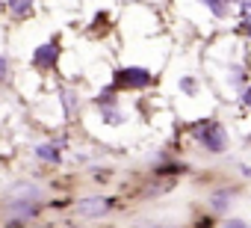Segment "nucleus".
I'll return each mask as SVG.
<instances>
[{
  "label": "nucleus",
  "instance_id": "f257e3e1",
  "mask_svg": "<svg viewBox=\"0 0 251 228\" xmlns=\"http://www.w3.org/2000/svg\"><path fill=\"white\" fill-rule=\"evenodd\" d=\"M115 89H145L151 86V71L142 65H127V68H118L112 77Z\"/></svg>",
  "mask_w": 251,
  "mask_h": 228
},
{
  "label": "nucleus",
  "instance_id": "f03ea898",
  "mask_svg": "<svg viewBox=\"0 0 251 228\" xmlns=\"http://www.w3.org/2000/svg\"><path fill=\"white\" fill-rule=\"evenodd\" d=\"M195 140H198L207 151H213V154H222V151L227 148V137H225V128H222L219 122L201 125V128L195 131Z\"/></svg>",
  "mask_w": 251,
  "mask_h": 228
},
{
  "label": "nucleus",
  "instance_id": "7ed1b4c3",
  "mask_svg": "<svg viewBox=\"0 0 251 228\" xmlns=\"http://www.w3.org/2000/svg\"><path fill=\"white\" fill-rule=\"evenodd\" d=\"M112 210V201L103 199V196H89V199H80L77 201V213L83 219H100Z\"/></svg>",
  "mask_w": 251,
  "mask_h": 228
},
{
  "label": "nucleus",
  "instance_id": "20e7f679",
  "mask_svg": "<svg viewBox=\"0 0 251 228\" xmlns=\"http://www.w3.org/2000/svg\"><path fill=\"white\" fill-rule=\"evenodd\" d=\"M59 62V45L56 42H45L33 51V65L36 68H53Z\"/></svg>",
  "mask_w": 251,
  "mask_h": 228
},
{
  "label": "nucleus",
  "instance_id": "39448f33",
  "mask_svg": "<svg viewBox=\"0 0 251 228\" xmlns=\"http://www.w3.org/2000/svg\"><path fill=\"white\" fill-rule=\"evenodd\" d=\"M6 196H12V199H27V201H42V199H45V190H42L36 181H15V184L6 190Z\"/></svg>",
  "mask_w": 251,
  "mask_h": 228
},
{
  "label": "nucleus",
  "instance_id": "423d86ee",
  "mask_svg": "<svg viewBox=\"0 0 251 228\" xmlns=\"http://www.w3.org/2000/svg\"><path fill=\"white\" fill-rule=\"evenodd\" d=\"M39 210V201H27V199H12L6 196V213L12 219H33Z\"/></svg>",
  "mask_w": 251,
  "mask_h": 228
},
{
  "label": "nucleus",
  "instance_id": "0eeeda50",
  "mask_svg": "<svg viewBox=\"0 0 251 228\" xmlns=\"http://www.w3.org/2000/svg\"><path fill=\"white\" fill-rule=\"evenodd\" d=\"M36 157L45 160V163H59L62 160V148L56 142H39L36 145Z\"/></svg>",
  "mask_w": 251,
  "mask_h": 228
},
{
  "label": "nucleus",
  "instance_id": "6e6552de",
  "mask_svg": "<svg viewBox=\"0 0 251 228\" xmlns=\"http://www.w3.org/2000/svg\"><path fill=\"white\" fill-rule=\"evenodd\" d=\"M201 3H204L216 18H230V6L236 3V0H201Z\"/></svg>",
  "mask_w": 251,
  "mask_h": 228
},
{
  "label": "nucleus",
  "instance_id": "1a4fd4ad",
  "mask_svg": "<svg viewBox=\"0 0 251 228\" xmlns=\"http://www.w3.org/2000/svg\"><path fill=\"white\" fill-rule=\"evenodd\" d=\"M3 3L9 6V12L15 18H27L33 12V6H36V0H3Z\"/></svg>",
  "mask_w": 251,
  "mask_h": 228
},
{
  "label": "nucleus",
  "instance_id": "9d476101",
  "mask_svg": "<svg viewBox=\"0 0 251 228\" xmlns=\"http://www.w3.org/2000/svg\"><path fill=\"white\" fill-rule=\"evenodd\" d=\"M59 101H62V110H65V119H74V113H77V95L71 89H59Z\"/></svg>",
  "mask_w": 251,
  "mask_h": 228
},
{
  "label": "nucleus",
  "instance_id": "9b49d317",
  "mask_svg": "<svg viewBox=\"0 0 251 228\" xmlns=\"http://www.w3.org/2000/svg\"><path fill=\"white\" fill-rule=\"evenodd\" d=\"M115 110H118L115 104H103V107H100V119H103L106 125H121V122H124V113H115Z\"/></svg>",
  "mask_w": 251,
  "mask_h": 228
},
{
  "label": "nucleus",
  "instance_id": "f8f14e48",
  "mask_svg": "<svg viewBox=\"0 0 251 228\" xmlns=\"http://www.w3.org/2000/svg\"><path fill=\"white\" fill-rule=\"evenodd\" d=\"M236 33H242V36L251 39V0H242V21H239Z\"/></svg>",
  "mask_w": 251,
  "mask_h": 228
},
{
  "label": "nucleus",
  "instance_id": "ddd939ff",
  "mask_svg": "<svg viewBox=\"0 0 251 228\" xmlns=\"http://www.w3.org/2000/svg\"><path fill=\"white\" fill-rule=\"evenodd\" d=\"M227 201H230V190H219V193H213V199H210V204H213L216 213H225V210H227Z\"/></svg>",
  "mask_w": 251,
  "mask_h": 228
},
{
  "label": "nucleus",
  "instance_id": "4468645a",
  "mask_svg": "<svg viewBox=\"0 0 251 228\" xmlns=\"http://www.w3.org/2000/svg\"><path fill=\"white\" fill-rule=\"evenodd\" d=\"M180 89H183L186 95H195V92H198V83H195V77H183V80H180Z\"/></svg>",
  "mask_w": 251,
  "mask_h": 228
},
{
  "label": "nucleus",
  "instance_id": "2eb2a0df",
  "mask_svg": "<svg viewBox=\"0 0 251 228\" xmlns=\"http://www.w3.org/2000/svg\"><path fill=\"white\" fill-rule=\"evenodd\" d=\"M222 228H248V225H245L242 219H227V222H225Z\"/></svg>",
  "mask_w": 251,
  "mask_h": 228
},
{
  "label": "nucleus",
  "instance_id": "dca6fc26",
  "mask_svg": "<svg viewBox=\"0 0 251 228\" xmlns=\"http://www.w3.org/2000/svg\"><path fill=\"white\" fill-rule=\"evenodd\" d=\"M6 74H9V62H6V59H3V57H0V80H3V77H6Z\"/></svg>",
  "mask_w": 251,
  "mask_h": 228
},
{
  "label": "nucleus",
  "instance_id": "f3484780",
  "mask_svg": "<svg viewBox=\"0 0 251 228\" xmlns=\"http://www.w3.org/2000/svg\"><path fill=\"white\" fill-rule=\"evenodd\" d=\"M0 6H3V0H0Z\"/></svg>",
  "mask_w": 251,
  "mask_h": 228
}]
</instances>
